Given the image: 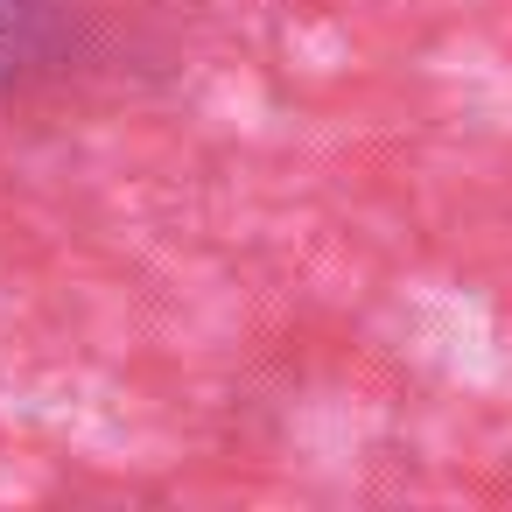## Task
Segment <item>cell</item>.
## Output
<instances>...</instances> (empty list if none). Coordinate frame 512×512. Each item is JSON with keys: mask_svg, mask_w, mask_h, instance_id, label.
<instances>
[{"mask_svg": "<svg viewBox=\"0 0 512 512\" xmlns=\"http://www.w3.org/2000/svg\"><path fill=\"white\" fill-rule=\"evenodd\" d=\"M71 57V0H0V99H15L64 71Z\"/></svg>", "mask_w": 512, "mask_h": 512, "instance_id": "1", "label": "cell"}]
</instances>
